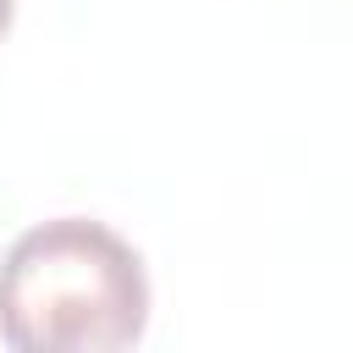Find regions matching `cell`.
<instances>
[{"label":"cell","mask_w":353,"mask_h":353,"mask_svg":"<svg viewBox=\"0 0 353 353\" xmlns=\"http://www.w3.org/2000/svg\"><path fill=\"white\" fill-rule=\"evenodd\" d=\"M149 325L138 248L88 215L28 226L0 259V342L17 353H116Z\"/></svg>","instance_id":"6da1fadb"},{"label":"cell","mask_w":353,"mask_h":353,"mask_svg":"<svg viewBox=\"0 0 353 353\" xmlns=\"http://www.w3.org/2000/svg\"><path fill=\"white\" fill-rule=\"evenodd\" d=\"M11 11H17V0H0V39H6V28H11Z\"/></svg>","instance_id":"7a4b0ae2"}]
</instances>
